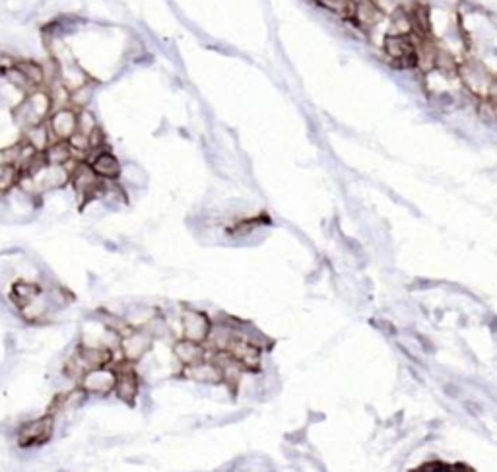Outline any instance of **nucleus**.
I'll list each match as a JSON object with an SVG mask.
<instances>
[{"label": "nucleus", "mask_w": 497, "mask_h": 472, "mask_svg": "<svg viewBox=\"0 0 497 472\" xmlns=\"http://www.w3.org/2000/svg\"><path fill=\"white\" fill-rule=\"evenodd\" d=\"M90 80L92 78L88 76V72H85L82 66H78L76 61L61 65V82H63V86L66 88L68 92H74V90L85 86Z\"/></svg>", "instance_id": "obj_13"}, {"label": "nucleus", "mask_w": 497, "mask_h": 472, "mask_svg": "<svg viewBox=\"0 0 497 472\" xmlns=\"http://www.w3.org/2000/svg\"><path fill=\"white\" fill-rule=\"evenodd\" d=\"M248 414H251V410H237V412H231V414L218 418V420H216V426H231V424H239L243 422Z\"/></svg>", "instance_id": "obj_22"}, {"label": "nucleus", "mask_w": 497, "mask_h": 472, "mask_svg": "<svg viewBox=\"0 0 497 472\" xmlns=\"http://www.w3.org/2000/svg\"><path fill=\"white\" fill-rule=\"evenodd\" d=\"M381 20H383V12H381V8L377 6L373 0H355L354 18H352L355 28L370 31V29L377 28Z\"/></svg>", "instance_id": "obj_11"}, {"label": "nucleus", "mask_w": 497, "mask_h": 472, "mask_svg": "<svg viewBox=\"0 0 497 472\" xmlns=\"http://www.w3.org/2000/svg\"><path fill=\"white\" fill-rule=\"evenodd\" d=\"M57 429V418L53 414H43L39 418H29L20 424L14 431L16 445L20 449H36L53 439Z\"/></svg>", "instance_id": "obj_1"}, {"label": "nucleus", "mask_w": 497, "mask_h": 472, "mask_svg": "<svg viewBox=\"0 0 497 472\" xmlns=\"http://www.w3.org/2000/svg\"><path fill=\"white\" fill-rule=\"evenodd\" d=\"M45 122L49 127V132L55 142L57 140L68 142V138L78 130V111L72 107L57 109L49 115V119Z\"/></svg>", "instance_id": "obj_6"}, {"label": "nucleus", "mask_w": 497, "mask_h": 472, "mask_svg": "<svg viewBox=\"0 0 497 472\" xmlns=\"http://www.w3.org/2000/svg\"><path fill=\"white\" fill-rule=\"evenodd\" d=\"M4 346H6V354H16V350H18V344H16V337L14 335H6V338H4Z\"/></svg>", "instance_id": "obj_23"}, {"label": "nucleus", "mask_w": 497, "mask_h": 472, "mask_svg": "<svg viewBox=\"0 0 497 472\" xmlns=\"http://www.w3.org/2000/svg\"><path fill=\"white\" fill-rule=\"evenodd\" d=\"M16 66L23 72V76H26L33 86L45 88V72H43L41 63L31 61V58H23V61H18V65Z\"/></svg>", "instance_id": "obj_17"}, {"label": "nucleus", "mask_w": 497, "mask_h": 472, "mask_svg": "<svg viewBox=\"0 0 497 472\" xmlns=\"http://www.w3.org/2000/svg\"><path fill=\"white\" fill-rule=\"evenodd\" d=\"M43 156H45V162H47V165H66L68 162H70V159H74L68 142H61V140L51 144L49 148H47V152H45Z\"/></svg>", "instance_id": "obj_16"}, {"label": "nucleus", "mask_w": 497, "mask_h": 472, "mask_svg": "<svg viewBox=\"0 0 497 472\" xmlns=\"http://www.w3.org/2000/svg\"><path fill=\"white\" fill-rule=\"evenodd\" d=\"M212 329V317L194 308L181 309V338L192 342L206 344L208 335Z\"/></svg>", "instance_id": "obj_2"}, {"label": "nucleus", "mask_w": 497, "mask_h": 472, "mask_svg": "<svg viewBox=\"0 0 497 472\" xmlns=\"http://www.w3.org/2000/svg\"><path fill=\"white\" fill-rule=\"evenodd\" d=\"M90 138V152H100V150H111V146L107 142V136L103 132L101 127L93 130L92 135L88 136Z\"/></svg>", "instance_id": "obj_21"}, {"label": "nucleus", "mask_w": 497, "mask_h": 472, "mask_svg": "<svg viewBox=\"0 0 497 472\" xmlns=\"http://www.w3.org/2000/svg\"><path fill=\"white\" fill-rule=\"evenodd\" d=\"M384 55L402 68L416 66V43L412 36H397L389 33L383 41Z\"/></svg>", "instance_id": "obj_3"}, {"label": "nucleus", "mask_w": 497, "mask_h": 472, "mask_svg": "<svg viewBox=\"0 0 497 472\" xmlns=\"http://www.w3.org/2000/svg\"><path fill=\"white\" fill-rule=\"evenodd\" d=\"M95 86H98V82L90 80L85 86H82V88H78V90L70 92V107L76 109V111H80V109H88L90 101L93 100Z\"/></svg>", "instance_id": "obj_18"}, {"label": "nucleus", "mask_w": 497, "mask_h": 472, "mask_svg": "<svg viewBox=\"0 0 497 472\" xmlns=\"http://www.w3.org/2000/svg\"><path fill=\"white\" fill-rule=\"evenodd\" d=\"M115 385H117V372L111 365L90 369L84 373V377L80 381V387H84L92 397H100V399L113 394Z\"/></svg>", "instance_id": "obj_5"}, {"label": "nucleus", "mask_w": 497, "mask_h": 472, "mask_svg": "<svg viewBox=\"0 0 497 472\" xmlns=\"http://www.w3.org/2000/svg\"><path fill=\"white\" fill-rule=\"evenodd\" d=\"M72 354H74V358L78 360L85 372L115 364V352L105 348V346H84V344L78 342L76 350Z\"/></svg>", "instance_id": "obj_9"}, {"label": "nucleus", "mask_w": 497, "mask_h": 472, "mask_svg": "<svg viewBox=\"0 0 497 472\" xmlns=\"http://www.w3.org/2000/svg\"><path fill=\"white\" fill-rule=\"evenodd\" d=\"M171 354L177 362V365L185 367V365L199 364L202 360H206V346L199 342H192L187 338H177L175 342L171 344Z\"/></svg>", "instance_id": "obj_10"}, {"label": "nucleus", "mask_w": 497, "mask_h": 472, "mask_svg": "<svg viewBox=\"0 0 497 472\" xmlns=\"http://www.w3.org/2000/svg\"><path fill=\"white\" fill-rule=\"evenodd\" d=\"M152 344H154V338L150 337L146 330L132 329L127 337L121 338L122 358L130 364H140L152 350Z\"/></svg>", "instance_id": "obj_7"}, {"label": "nucleus", "mask_w": 497, "mask_h": 472, "mask_svg": "<svg viewBox=\"0 0 497 472\" xmlns=\"http://www.w3.org/2000/svg\"><path fill=\"white\" fill-rule=\"evenodd\" d=\"M100 127V122L95 119V115L90 109H80L78 111V132L90 136L93 130Z\"/></svg>", "instance_id": "obj_20"}, {"label": "nucleus", "mask_w": 497, "mask_h": 472, "mask_svg": "<svg viewBox=\"0 0 497 472\" xmlns=\"http://www.w3.org/2000/svg\"><path fill=\"white\" fill-rule=\"evenodd\" d=\"M301 437H305V429H298V431H293V434H288V436H286V441L298 445L301 444Z\"/></svg>", "instance_id": "obj_24"}, {"label": "nucleus", "mask_w": 497, "mask_h": 472, "mask_svg": "<svg viewBox=\"0 0 497 472\" xmlns=\"http://www.w3.org/2000/svg\"><path fill=\"white\" fill-rule=\"evenodd\" d=\"M23 140H26L29 146H33L39 154H45L51 144L55 142L49 132L47 122H41V125H36V127H29V129L23 130Z\"/></svg>", "instance_id": "obj_15"}, {"label": "nucleus", "mask_w": 497, "mask_h": 472, "mask_svg": "<svg viewBox=\"0 0 497 472\" xmlns=\"http://www.w3.org/2000/svg\"><path fill=\"white\" fill-rule=\"evenodd\" d=\"M175 377L183 381H191V383L200 387H218L224 381L221 369L214 362H210V360H202L199 364L181 367L175 373Z\"/></svg>", "instance_id": "obj_4"}, {"label": "nucleus", "mask_w": 497, "mask_h": 472, "mask_svg": "<svg viewBox=\"0 0 497 472\" xmlns=\"http://www.w3.org/2000/svg\"><path fill=\"white\" fill-rule=\"evenodd\" d=\"M88 164L92 165L93 172L98 173V177H100V179H105V181L121 179L122 165L121 162H119V157L113 154V150L90 152V156H88Z\"/></svg>", "instance_id": "obj_8"}, {"label": "nucleus", "mask_w": 497, "mask_h": 472, "mask_svg": "<svg viewBox=\"0 0 497 472\" xmlns=\"http://www.w3.org/2000/svg\"><path fill=\"white\" fill-rule=\"evenodd\" d=\"M391 33H397V36H412L414 33L412 16L408 14L406 10H397V12L391 16Z\"/></svg>", "instance_id": "obj_19"}, {"label": "nucleus", "mask_w": 497, "mask_h": 472, "mask_svg": "<svg viewBox=\"0 0 497 472\" xmlns=\"http://www.w3.org/2000/svg\"><path fill=\"white\" fill-rule=\"evenodd\" d=\"M43 293V288L39 282H29V280H18L12 290H10V298L8 300L12 301L18 311L23 309L26 305H29L31 301L37 300Z\"/></svg>", "instance_id": "obj_12"}, {"label": "nucleus", "mask_w": 497, "mask_h": 472, "mask_svg": "<svg viewBox=\"0 0 497 472\" xmlns=\"http://www.w3.org/2000/svg\"><path fill=\"white\" fill-rule=\"evenodd\" d=\"M26 101H28L31 111L37 115V119L41 122L47 121L49 115L53 113V101H51V93L47 88H39L36 92H31L26 98Z\"/></svg>", "instance_id": "obj_14"}]
</instances>
